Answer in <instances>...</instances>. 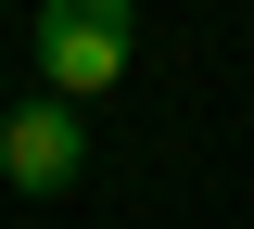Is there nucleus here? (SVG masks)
Instances as JSON below:
<instances>
[{"label": "nucleus", "instance_id": "1", "mask_svg": "<svg viewBox=\"0 0 254 229\" xmlns=\"http://www.w3.org/2000/svg\"><path fill=\"white\" fill-rule=\"evenodd\" d=\"M127 51H140V13L127 0H38V89L51 102L127 89Z\"/></svg>", "mask_w": 254, "mask_h": 229}, {"label": "nucleus", "instance_id": "2", "mask_svg": "<svg viewBox=\"0 0 254 229\" xmlns=\"http://www.w3.org/2000/svg\"><path fill=\"white\" fill-rule=\"evenodd\" d=\"M0 178L26 204L76 191V178H89V115H76V102H13V115H0Z\"/></svg>", "mask_w": 254, "mask_h": 229}]
</instances>
